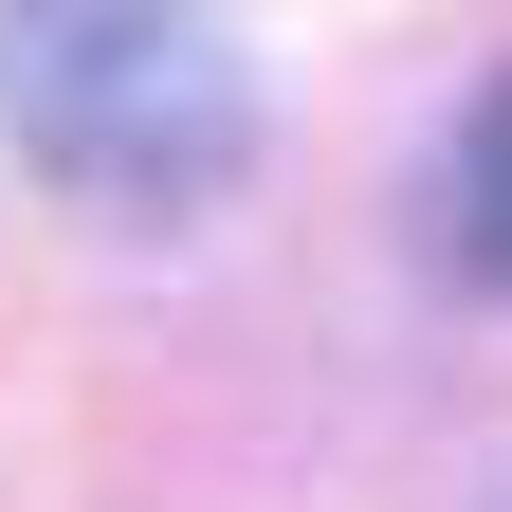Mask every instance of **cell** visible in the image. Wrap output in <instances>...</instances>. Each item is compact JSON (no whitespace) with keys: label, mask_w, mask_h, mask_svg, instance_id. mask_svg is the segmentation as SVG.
Segmentation results:
<instances>
[{"label":"cell","mask_w":512,"mask_h":512,"mask_svg":"<svg viewBox=\"0 0 512 512\" xmlns=\"http://www.w3.org/2000/svg\"><path fill=\"white\" fill-rule=\"evenodd\" d=\"M439 220H458V275H512V74L458 110V165H439Z\"/></svg>","instance_id":"obj_2"},{"label":"cell","mask_w":512,"mask_h":512,"mask_svg":"<svg viewBox=\"0 0 512 512\" xmlns=\"http://www.w3.org/2000/svg\"><path fill=\"white\" fill-rule=\"evenodd\" d=\"M37 55V165L92 183V202H202V183L256 147L238 55L202 37V0H0Z\"/></svg>","instance_id":"obj_1"}]
</instances>
